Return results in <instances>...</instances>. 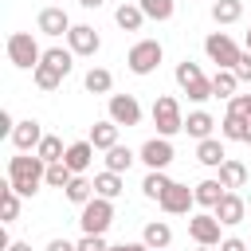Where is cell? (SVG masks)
<instances>
[{"label": "cell", "instance_id": "cell-1", "mask_svg": "<svg viewBox=\"0 0 251 251\" xmlns=\"http://www.w3.org/2000/svg\"><path fill=\"white\" fill-rule=\"evenodd\" d=\"M8 184L20 192V196H35L39 184H47V161L39 153H16L8 157Z\"/></svg>", "mask_w": 251, "mask_h": 251}, {"label": "cell", "instance_id": "cell-2", "mask_svg": "<svg viewBox=\"0 0 251 251\" xmlns=\"http://www.w3.org/2000/svg\"><path fill=\"white\" fill-rule=\"evenodd\" d=\"M176 86H180V94H188V102H208V98H216L212 94V78L200 71V63H192V59H180L176 63Z\"/></svg>", "mask_w": 251, "mask_h": 251}, {"label": "cell", "instance_id": "cell-3", "mask_svg": "<svg viewBox=\"0 0 251 251\" xmlns=\"http://www.w3.org/2000/svg\"><path fill=\"white\" fill-rule=\"evenodd\" d=\"M8 59H12V67H20V71H35V67L43 63V47L35 43L31 31H12V35H8Z\"/></svg>", "mask_w": 251, "mask_h": 251}, {"label": "cell", "instance_id": "cell-4", "mask_svg": "<svg viewBox=\"0 0 251 251\" xmlns=\"http://www.w3.org/2000/svg\"><path fill=\"white\" fill-rule=\"evenodd\" d=\"M110 224H114V200L90 196V200L82 204V212H78V227H82L86 235H106Z\"/></svg>", "mask_w": 251, "mask_h": 251}, {"label": "cell", "instance_id": "cell-5", "mask_svg": "<svg viewBox=\"0 0 251 251\" xmlns=\"http://www.w3.org/2000/svg\"><path fill=\"white\" fill-rule=\"evenodd\" d=\"M161 59H165V47H161V39H137L133 47H129V55H126V67L133 71V75H153L157 67H161Z\"/></svg>", "mask_w": 251, "mask_h": 251}, {"label": "cell", "instance_id": "cell-6", "mask_svg": "<svg viewBox=\"0 0 251 251\" xmlns=\"http://www.w3.org/2000/svg\"><path fill=\"white\" fill-rule=\"evenodd\" d=\"M149 118H153V126H157V133H161V137H173V133H180V129H184V114H180V102H176L173 94L153 98Z\"/></svg>", "mask_w": 251, "mask_h": 251}, {"label": "cell", "instance_id": "cell-7", "mask_svg": "<svg viewBox=\"0 0 251 251\" xmlns=\"http://www.w3.org/2000/svg\"><path fill=\"white\" fill-rule=\"evenodd\" d=\"M204 55L216 63V67H227V71H235V63H239V43L227 35V31H208V39H204Z\"/></svg>", "mask_w": 251, "mask_h": 251}, {"label": "cell", "instance_id": "cell-8", "mask_svg": "<svg viewBox=\"0 0 251 251\" xmlns=\"http://www.w3.org/2000/svg\"><path fill=\"white\" fill-rule=\"evenodd\" d=\"M161 212H169V216H192V208H196V192L188 188V184H169L165 192H161Z\"/></svg>", "mask_w": 251, "mask_h": 251}, {"label": "cell", "instance_id": "cell-9", "mask_svg": "<svg viewBox=\"0 0 251 251\" xmlns=\"http://www.w3.org/2000/svg\"><path fill=\"white\" fill-rule=\"evenodd\" d=\"M220 220H216V212H196V216H188V235H192V243H204V247H220L224 239H220Z\"/></svg>", "mask_w": 251, "mask_h": 251}, {"label": "cell", "instance_id": "cell-10", "mask_svg": "<svg viewBox=\"0 0 251 251\" xmlns=\"http://www.w3.org/2000/svg\"><path fill=\"white\" fill-rule=\"evenodd\" d=\"M106 114L118 122V126H141V102L133 98V94H110V102H106Z\"/></svg>", "mask_w": 251, "mask_h": 251}, {"label": "cell", "instance_id": "cell-11", "mask_svg": "<svg viewBox=\"0 0 251 251\" xmlns=\"http://www.w3.org/2000/svg\"><path fill=\"white\" fill-rule=\"evenodd\" d=\"M173 157H176V153H173V141H169V137H161V133H157V137H149V141L137 149V161H145V169H169V165H173Z\"/></svg>", "mask_w": 251, "mask_h": 251}, {"label": "cell", "instance_id": "cell-12", "mask_svg": "<svg viewBox=\"0 0 251 251\" xmlns=\"http://www.w3.org/2000/svg\"><path fill=\"white\" fill-rule=\"evenodd\" d=\"M67 47H71L75 55L90 59V55H98V47H102V35H98L90 24H75V27L67 31Z\"/></svg>", "mask_w": 251, "mask_h": 251}, {"label": "cell", "instance_id": "cell-13", "mask_svg": "<svg viewBox=\"0 0 251 251\" xmlns=\"http://www.w3.org/2000/svg\"><path fill=\"white\" fill-rule=\"evenodd\" d=\"M35 27L43 31V35H51V39H59V35H67L75 24H71V16L63 12V4H47L43 12H39V20H35Z\"/></svg>", "mask_w": 251, "mask_h": 251}, {"label": "cell", "instance_id": "cell-14", "mask_svg": "<svg viewBox=\"0 0 251 251\" xmlns=\"http://www.w3.org/2000/svg\"><path fill=\"white\" fill-rule=\"evenodd\" d=\"M8 141L16 145V153H35L39 141H43V126H39L35 118H24V122H16V129H12Z\"/></svg>", "mask_w": 251, "mask_h": 251}, {"label": "cell", "instance_id": "cell-15", "mask_svg": "<svg viewBox=\"0 0 251 251\" xmlns=\"http://www.w3.org/2000/svg\"><path fill=\"white\" fill-rule=\"evenodd\" d=\"M212 212H216V220H220L224 227H235V224H243V216H247V196H239V192H224V200H220Z\"/></svg>", "mask_w": 251, "mask_h": 251}, {"label": "cell", "instance_id": "cell-16", "mask_svg": "<svg viewBox=\"0 0 251 251\" xmlns=\"http://www.w3.org/2000/svg\"><path fill=\"white\" fill-rule=\"evenodd\" d=\"M247 165L243 161H235V157H227L224 165H220V184L227 188V192H239V188H247Z\"/></svg>", "mask_w": 251, "mask_h": 251}, {"label": "cell", "instance_id": "cell-17", "mask_svg": "<svg viewBox=\"0 0 251 251\" xmlns=\"http://www.w3.org/2000/svg\"><path fill=\"white\" fill-rule=\"evenodd\" d=\"M118 129H122V126H118L114 118L94 122V126H90V145H94V149H102V153H106V149H114V145H118Z\"/></svg>", "mask_w": 251, "mask_h": 251}, {"label": "cell", "instance_id": "cell-18", "mask_svg": "<svg viewBox=\"0 0 251 251\" xmlns=\"http://www.w3.org/2000/svg\"><path fill=\"white\" fill-rule=\"evenodd\" d=\"M196 161H200V165H208V169H220V165L227 161L224 141H220V137H204V141H196Z\"/></svg>", "mask_w": 251, "mask_h": 251}, {"label": "cell", "instance_id": "cell-19", "mask_svg": "<svg viewBox=\"0 0 251 251\" xmlns=\"http://www.w3.org/2000/svg\"><path fill=\"white\" fill-rule=\"evenodd\" d=\"M94 153H98V149H94V145H90V137H86V141H71V145H67V157H63V161H67V165H71L75 173H86V169L94 165Z\"/></svg>", "mask_w": 251, "mask_h": 251}, {"label": "cell", "instance_id": "cell-20", "mask_svg": "<svg viewBox=\"0 0 251 251\" xmlns=\"http://www.w3.org/2000/svg\"><path fill=\"white\" fill-rule=\"evenodd\" d=\"M239 75L235 71H227V67H216V75H212V94L216 98H235L239 94Z\"/></svg>", "mask_w": 251, "mask_h": 251}, {"label": "cell", "instance_id": "cell-21", "mask_svg": "<svg viewBox=\"0 0 251 251\" xmlns=\"http://www.w3.org/2000/svg\"><path fill=\"white\" fill-rule=\"evenodd\" d=\"M212 129H216V118H212L208 110H192V114L184 118V133H188V137H196V141L212 137Z\"/></svg>", "mask_w": 251, "mask_h": 251}, {"label": "cell", "instance_id": "cell-22", "mask_svg": "<svg viewBox=\"0 0 251 251\" xmlns=\"http://www.w3.org/2000/svg\"><path fill=\"white\" fill-rule=\"evenodd\" d=\"M122 188H126V180H122V173H114V169H102V173L94 176V196L118 200V196H122Z\"/></svg>", "mask_w": 251, "mask_h": 251}, {"label": "cell", "instance_id": "cell-23", "mask_svg": "<svg viewBox=\"0 0 251 251\" xmlns=\"http://www.w3.org/2000/svg\"><path fill=\"white\" fill-rule=\"evenodd\" d=\"M192 192H196V204L212 212V208H216V204L224 200V192H227V188L220 184V176H208V180H200V184H196Z\"/></svg>", "mask_w": 251, "mask_h": 251}, {"label": "cell", "instance_id": "cell-24", "mask_svg": "<svg viewBox=\"0 0 251 251\" xmlns=\"http://www.w3.org/2000/svg\"><path fill=\"white\" fill-rule=\"evenodd\" d=\"M114 20H118V27H122V31H141L145 12H141V4L133 0V4H118V8H114Z\"/></svg>", "mask_w": 251, "mask_h": 251}, {"label": "cell", "instance_id": "cell-25", "mask_svg": "<svg viewBox=\"0 0 251 251\" xmlns=\"http://www.w3.org/2000/svg\"><path fill=\"white\" fill-rule=\"evenodd\" d=\"M141 239H145L153 251H161V247H169V243H173V227H169L165 220H149V224L141 227Z\"/></svg>", "mask_w": 251, "mask_h": 251}, {"label": "cell", "instance_id": "cell-26", "mask_svg": "<svg viewBox=\"0 0 251 251\" xmlns=\"http://www.w3.org/2000/svg\"><path fill=\"white\" fill-rule=\"evenodd\" d=\"M63 196H67L71 204H78V208H82V204L94 196V180H86L82 173H75V176H71V184L63 188Z\"/></svg>", "mask_w": 251, "mask_h": 251}, {"label": "cell", "instance_id": "cell-27", "mask_svg": "<svg viewBox=\"0 0 251 251\" xmlns=\"http://www.w3.org/2000/svg\"><path fill=\"white\" fill-rule=\"evenodd\" d=\"M212 20H216L220 27L243 20V0H212Z\"/></svg>", "mask_w": 251, "mask_h": 251}, {"label": "cell", "instance_id": "cell-28", "mask_svg": "<svg viewBox=\"0 0 251 251\" xmlns=\"http://www.w3.org/2000/svg\"><path fill=\"white\" fill-rule=\"evenodd\" d=\"M82 86H86L90 94H110V90H114V75H110L106 67H90L86 78H82Z\"/></svg>", "mask_w": 251, "mask_h": 251}, {"label": "cell", "instance_id": "cell-29", "mask_svg": "<svg viewBox=\"0 0 251 251\" xmlns=\"http://www.w3.org/2000/svg\"><path fill=\"white\" fill-rule=\"evenodd\" d=\"M247 122L251 118H243V114H224V122H220V137L224 141H243V133H247Z\"/></svg>", "mask_w": 251, "mask_h": 251}, {"label": "cell", "instance_id": "cell-30", "mask_svg": "<svg viewBox=\"0 0 251 251\" xmlns=\"http://www.w3.org/2000/svg\"><path fill=\"white\" fill-rule=\"evenodd\" d=\"M137 161V153L129 149V145H114V149H106V169H114V173H129V165Z\"/></svg>", "mask_w": 251, "mask_h": 251}, {"label": "cell", "instance_id": "cell-31", "mask_svg": "<svg viewBox=\"0 0 251 251\" xmlns=\"http://www.w3.org/2000/svg\"><path fill=\"white\" fill-rule=\"evenodd\" d=\"M169 184H173V180H169L165 169H149L145 180H141V192H145V200H161V192H165Z\"/></svg>", "mask_w": 251, "mask_h": 251}, {"label": "cell", "instance_id": "cell-32", "mask_svg": "<svg viewBox=\"0 0 251 251\" xmlns=\"http://www.w3.org/2000/svg\"><path fill=\"white\" fill-rule=\"evenodd\" d=\"M43 63L55 67L59 75H71V67H75V51H71V47H47V51H43Z\"/></svg>", "mask_w": 251, "mask_h": 251}, {"label": "cell", "instance_id": "cell-33", "mask_svg": "<svg viewBox=\"0 0 251 251\" xmlns=\"http://www.w3.org/2000/svg\"><path fill=\"white\" fill-rule=\"evenodd\" d=\"M63 78H67V75H59V71H55V67H47V63H39V67L31 71V82H35L39 90H47V94H51V90H59V86H63Z\"/></svg>", "mask_w": 251, "mask_h": 251}, {"label": "cell", "instance_id": "cell-34", "mask_svg": "<svg viewBox=\"0 0 251 251\" xmlns=\"http://www.w3.org/2000/svg\"><path fill=\"white\" fill-rule=\"evenodd\" d=\"M20 200H24V196L4 180V188H0V212H4V224H16V220H20Z\"/></svg>", "mask_w": 251, "mask_h": 251}, {"label": "cell", "instance_id": "cell-35", "mask_svg": "<svg viewBox=\"0 0 251 251\" xmlns=\"http://www.w3.org/2000/svg\"><path fill=\"white\" fill-rule=\"evenodd\" d=\"M137 4H141L145 20H157V24L173 20V12H176V4H173V0H137Z\"/></svg>", "mask_w": 251, "mask_h": 251}, {"label": "cell", "instance_id": "cell-36", "mask_svg": "<svg viewBox=\"0 0 251 251\" xmlns=\"http://www.w3.org/2000/svg\"><path fill=\"white\" fill-rule=\"evenodd\" d=\"M71 176H75V169H71L67 161H51V165H47V188H67Z\"/></svg>", "mask_w": 251, "mask_h": 251}, {"label": "cell", "instance_id": "cell-37", "mask_svg": "<svg viewBox=\"0 0 251 251\" xmlns=\"http://www.w3.org/2000/svg\"><path fill=\"white\" fill-rule=\"evenodd\" d=\"M35 153H39V157H43L47 165H51V161H63V157H67V149H63V141H59L55 133H43V141H39V149H35Z\"/></svg>", "mask_w": 251, "mask_h": 251}, {"label": "cell", "instance_id": "cell-38", "mask_svg": "<svg viewBox=\"0 0 251 251\" xmlns=\"http://www.w3.org/2000/svg\"><path fill=\"white\" fill-rule=\"evenodd\" d=\"M110 243H106V235H86L82 231V239H78V251H106Z\"/></svg>", "mask_w": 251, "mask_h": 251}, {"label": "cell", "instance_id": "cell-39", "mask_svg": "<svg viewBox=\"0 0 251 251\" xmlns=\"http://www.w3.org/2000/svg\"><path fill=\"white\" fill-rule=\"evenodd\" d=\"M227 110H231V114L251 118V94H235V98H227Z\"/></svg>", "mask_w": 251, "mask_h": 251}, {"label": "cell", "instance_id": "cell-40", "mask_svg": "<svg viewBox=\"0 0 251 251\" xmlns=\"http://www.w3.org/2000/svg\"><path fill=\"white\" fill-rule=\"evenodd\" d=\"M235 75H239V82H251V51H243V55H239Z\"/></svg>", "mask_w": 251, "mask_h": 251}, {"label": "cell", "instance_id": "cell-41", "mask_svg": "<svg viewBox=\"0 0 251 251\" xmlns=\"http://www.w3.org/2000/svg\"><path fill=\"white\" fill-rule=\"evenodd\" d=\"M43 251H78V243H71V239H59V235H55V239H51Z\"/></svg>", "mask_w": 251, "mask_h": 251}, {"label": "cell", "instance_id": "cell-42", "mask_svg": "<svg viewBox=\"0 0 251 251\" xmlns=\"http://www.w3.org/2000/svg\"><path fill=\"white\" fill-rule=\"evenodd\" d=\"M220 251H247V243H243L239 235H227V239L220 243Z\"/></svg>", "mask_w": 251, "mask_h": 251}, {"label": "cell", "instance_id": "cell-43", "mask_svg": "<svg viewBox=\"0 0 251 251\" xmlns=\"http://www.w3.org/2000/svg\"><path fill=\"white\" fill-rule=\"evenodd\" d=\"M12 129H16V122H12V114L4 110V114H0V133H4V137H12Z\"/></svg>", "mask_w": 251, "mask_h": 251}, {"label": "cell", "instance_id": "cell-44", "mask_svg": "<svg viewBox=\"0 0 251 251\" xmlns=\"http://www.w3.org/2000/svg\"><path fill=\"white\" fill-rule=\"evenodd\" d=\"M4 251H31V243H27V239H8Z\"/></svg>", "mask_w": 251, "mask_h": 251}, {"label": "cell", "instance_id": "cell-45", "mask_svg": "<svg viewBox=\"0 0 251 251\" xmlns=\"http://www.w3.org/2000/svg\"><path fill=\"white\" fill-rule=\"evenodd\" d=\"M126 251H153V247H149L145 239H137V243H126Z\"/></svg>", "mask_w": 251, "mask_h": 251}, {"label": "cell", "instance_id": "cell-46", "mask_svg": "<svg viewBox=\"0 0 251 251\" xmlns=\"http://www.w3.org/2000/svg\"><path fill=\"white\" fill-rule=\"evenodd\" d=\"M78 4H82V8H86V12H94V8H102V4H106V0H78Z\"/></svg>", "mask_w": 251, "mask_h": 251}, {"label": "cell", "instance_id": "cell-47", "mask_svg": "<svg viewBox=\"0 0 251 251\" xmlns=\"http://www.w3.org/2000/svg\"><path fill=\"white\" fill-rule=\"evenodd\" d=\"M243 51H251V27H247V35H243Z\"/></svg>", "mask_w": 251, "mask_h": 251}, {"label": "cell", "instance_id": "cell-48", "mask_svg": "<svg viewBox=\"0 0 251 251\" xmlns=\"http://www.w3.org/2000/svg\"><path fill=\"white\" fill-rule=\"evenodd\" d=\"M243 145H251V122H247V133H243Z\"/></svg>", "mask_w": 251, "mask_h": 251}, {"label": "cell", "instance_id": "cell-49", "mask_svg": "<svg viewBox=\"0 0 251 251\" xmlns=\"http://www.w3.org/2000/svg\"><path fill=\"white\" fill-rule=\"evenodd\" d=\"M106 251H126V243H118V247H106Z\"/></svg>", "mask_w": 251, "mask_h": 251}, {"label": "cell", "instance_id": "cell-50", "mask_svg": "<svg viewBox=\"0 0 251 251\" xmlns=\"http://www.w3.org/2000/svg\"><path fill=\"white\" fill-rule=\"evenodd\" d=\"M196 251H212V247H204V243H196Z\"/></svg>", "mask_w": 251, "mask_h": 251}, {"label": "cell", "instance_id": "cell-51", "mask_svg": "<svg viewBox=\"0 0 251 251\" xmlns=\"http://www.w3.org/2000/svg\"><path fill=\"white\" fill-rule=\"evenodd\" d=\"M161 251H169V247H161Z\"/></svg>", "mask_w": 251, "mask_h": 251}]
</instances>
